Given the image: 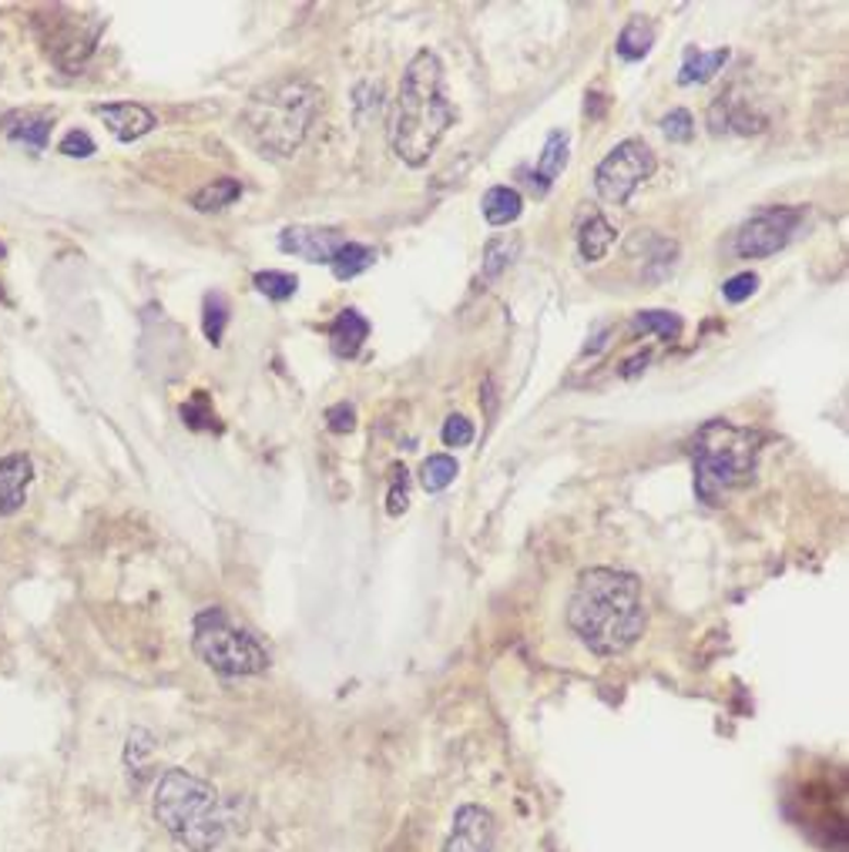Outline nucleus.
<instances>
[{"label": "nucleus", "instance_id": "nucleus-1", "mask_svg": "<svg viewBox=\"0 0 849 852\" xmlns=\"http://www.w3.org/2000/svg\"><path fill=\"white\" fill-rule=\"evenodd\" d=\"M648 611L642 601V580L629 571L591 567L577 577L567 604V627L591 655L618 658L645 635Z\"/></svg>", "mask_w": 849, "mask_h": 852}, {"label": "nucleus", "instance_id": "nucleus-2", "mask_svg": "<svg viewBox=\"0 0 849 852\" xmlns=\"http://www.w3.org/2000/svg\"><path fill=\"white\" fill-rule=\"evenodd\" d=\"M454 121H457V108L446 98L443 64L433 51H420L407 64L404 81H399L393 124H390L393 155L410 168H423Z\"/></svg>", "mask_w": 849, "mask_h": 852}, {"label": "nucleus", "instance_id": "nucleus-3", "mask_svg": "<svg viewBox=\"0 0 849 852\" xmlns=\"http://www.w3.org/2000/svg\"><path fill=\"white\" fill-rule=\"evenodd\" d=\"M320 108H323V95L316 84H309L302 77H279L255 87L249 95L239 115V131L259 155L292 158L296 148L306 142Z\"/></svg>", "mask_w": 849, "mask_h": 852}, {"label": "nucleus", "instance_id": "nucleus-4", "mask_svg": "<svg viewBox=\"0 0 849 852\" xmlns=\"http://www.w3.org/2000/svg\"><path fill=\"white\" fill-rule=\"evenodd\" d=\"M155 819L189 852H212L229 832L222 795L186 769H168L155 785Z\"/></svg>", "mask_w": 849, "mask_h": 852}, {"label": "nucleus", "instance_id": "nucleus-5", "mask_svg": "<svg viewBox=\"0 0 849 852\" xmlns=\"http://www.w3.org/2000/svg\"><path fill=\"white\" fill-rule=\"evenodd\" d=\"M758 436L755 430L736 427L729 420H712L695 436V493L702 501L715 504L722 490H732L745 483L755 470L758 457Z\"/></svg>", "mask_w": 849, "mask_h": 852}, {"label": "nucleus", "instance_id": "nucleus-6", "mask_svg": "<svg viewBox=\"0 0 849 852\" xmlns=\"http://www.w3.org/2000/svg\"><path fill=\"white\" fill-rule=\"evenodd\" d=\"M192 648L222 679L262 675V671L270 668V655H265V648L249 632L236 627L222 608H205V611L195 614Z\"/></svg>", "mask_w": 849, "mask_h": 852}, {"label": "nucleus", "instance_id": "nucleus-7", "mask_svg": "<svg viewBox=\"0 0 849 852\" xmlns=\"http://www.w3.org/2000/svg\"><path fill=\"white\" fill-rule=\"evenodd\" d=\"M651 175H655L651 145L642 139H629V142L614 145L605 155V161L595 168V192L611 205H624Z\"/></svg>", "mask_w": 849, "mask_h": 852}, {"label": "nucleus", "instance_id": "nucleus-8", "mask_svg": "<svg viewBox=\"0 0 849 852\" xmlns=\"http://www.w3.org/2000/svg\"><path fill=\"white\" fill-rule=\"evenodd\" d=\"M802 226L799 208H766L755 218H749L736 236V252L742 259H766L776 255L792 242V236Z\"/></svg>", "mask_w": 849, "mask_h": 852}, {"label": "nucleus", "instance_id": "nucleus-9", "mask_svg": "<svg viewBox=\"0 0 849 852\" xmlns=\"http://www.w3.org/2000/svg\"><path fill=\"white\" fill-rule=\"evenodd\" d=\"M55 17L58 21H51V37H44V48H48V55L55 58V64L58 68H64V71H81L84 64H87V58L95 55V40H98V31H101V24L98 27H87L77 14H71V11H64V8H58L55 11Z\"/></svg>", "mask_w": 849, "mask_h": 852}, {"label": "nucleus", "instance_id": "nucleus-10", "mask_svg": "<svg viewBox=\"0 0 849 852\" xmlns=\"http://www.w3.org/2000/svg\"><path fill=\"white\" fill-rule=\"evenodd\" d=\"M346 245V236L339 229H312V226H296L286 229L279 236V249L286 255H299L306 262H316V265H330L333 255Z\"/></svg>", "mask_w": 849, "mask_h": 852}, {"label": "nucleus", "instance_id": "nucleus-11", "mask_svg": "<svg viewBox=\"0 0 849 852\" xmlns=\"http://www.w3.org/2000/svg\"><path fill=\"white\" fill-rule=\"evenodd\" d=\"M494 849V819L480 805H461L454 816V832L443 852H490Z\"/></svg>", "mask_w": 849, "mask_h": 852}, {"label": "nucleus", "instance_id": "nucleus-12", "mask_svg": "<svg viewBox=\"0 0 849 852\" xmlns=\"http://www.w3.org/2000/svg\"><path fill=\"white\" fill-rule=\"evenodd\" d=\"M0 128H4V134H8L14 145L27 148L31 155H40L44 148H48L51 128H55V115H51V111H34V108H27V111H11V115H4Z\"/></svg>", "mask_w": 849, "mask_h": 852}, {"label": "nucleus", "instance_id": "nucleus-13", "mask_svg": "<svg viewBox=\"0 0 849 852\" xmlns=\"http://www.w3.org/2000/svg\"><path fill=\"white\" fill-rule=\"evenodd\" d=\"M31 480H34V464L27 454L0 457V517H11L24 507Z\"/></svg>", "mask_w": 849, "mask_h": 852}, {"label": "nucleus", "instance_id": "nucleus-14", "mask_svg": "<svg viewBox=\"0 0 849 852\" xmlns=\"http://www.w3.org/2000/svg\"><path fill=\"white\" fill-rule=\"evenodd\" d=\"M95 115L111 128V134L118 142H135V139H142V134H148L155 128V115L145 105H135V101L98 105Z\"/></svg>", "mask_w": 849, "mask_h": 852}, {"label": "nucleus", "instance_id": "nucleus-15", "mask_svg": "<svg viewBox=\"0 0 849 852\" xmlns=\"http://www.w3.org/2000/svg\"><path fill=\"white\" fill-rule=\"evenodd\" d=\"M367 336H370V323L356 309H343L330 326V343L339 360H352V356L363 349Z\"/></svg>", "mask_w": 849, "mask_h": 852}, {"label": "nucleus", "instance_id": "nucleus-16", "mask_svg": "<svg viewBox=\"0 0 849 852\" xmlns=\"http://www.w3.org/2000/svg\"><path fill=\"white\" fill-rule=\"evenodd\" d=\"M567 165V134L564 131H551L548 134V145L538 158V171H530V189L534 195H548L551 182L564 171Z\"/></svg>", "mask_w": 849, "mask_h": 852}, {"label": "nucleus", "instance_id": "nucleus-17", "mask_svg": "<svg viewBox=\"0 0 849 852\" xmlns=\"http://www.w3.org/2000/svg\"><path fill=\"white\" fill-rule=\"evenodd\" d=\"M618 232L614 226L605 218V215H591L585 226H581V236H577V252L585 262H601L608 255V249L614 245Z\"/></svg>", "mask_w": 849, "mask_h": 852}, {"label": "nucleus", "instance_id": "nucleus-18", "mask_svg": "<svg viewBox=\"0 0 849 852\" xmlns=\"http://www.w3.org/2000/svg\"><path fill=\"white\" fill-rule=\"evenodd\" d=\"M521 212H524V199L511 185H494L483 195V218L490 226H511V221L521 218Z\"/></svg>", "mask_w": 849, "mask_h": 852}, {"label": "nucleus", "instance_id": "nucleus-19", "mask_svg": "<svg viewBox=\"0 0 849 852\" xmlns=\"http://www.w3.org/2000/svg\"><path fill=\"white\" fill-rule=\"evenodd\" d=\"M655 44V27L642 17H632L629 24H624V31L618 34V58L624 61H642Z\"/></svg>", "mask_w": 849, "mask_h": 852}, {"label": "nucleus", "instance_id": "nucleus-20", "mask_svg": "<svg viewBox=\"0 0 849 852\" xmlns=\"http://www.w3.org/2000/svg\"><path fill=\"white\" fill-rule=\"evenodd\" d=\"M729 61V48H719V51H685V64L679 71V84H705L712 74H719V68Z\"/></svg>", "mask_w": 849, "mask_h": 852}, {"label": "nucleus", "instance_id": "nucleus-21", "mask_svg": "<svg viewBox=\"0 0 849 852\" xmlns=\"http://www.w3.org/2000/svg\"><path fill=\"white\" fill-rule=\"evenodd\" d=\"M376 262V249H370V245H360V242H349L346 239V245L333 255V276L336 279H356L360 273H367V268Z\"/></svg>", "mask_w": 849, "mask_h": 852}, {"label": "nucleus", "instance_id": "nucleus-22", "mask_svg": "<svg viewBox=\"0 0 849 852\" xmlns=\"http://www.w3.org/2000/svg\"><path fill=\"white\" fill-rule=\"evenodd\" d=\"M632 326L645 336H658L665 343H675L682 336V320L675 316V312H665V309H648V312H638V316L632 320Z\"/></svg>", "mask_w": 849, "mask_h": 852}, {"label": "nucleus", "instance_id": "nucleus-23", "mask_svg": "<svg viewBox=\"0 0 849 852\" xmlns=\"http://www.w3.org/2000/svg\"><path fill=\"white\" fill-rule=\"evenodd\" d=\"M239 195H242V182H236V178H218V182H208L202 192L192 195V205L199 212H222V208H229Z\"/></svg>", "mask_w": 849, "mask_h": 852}, {"label": "nucleus", "instance_id": "nucleus-24", "mask_svg": "<svg viewBox=\"0 0 849 852\" xmlns=\"http://www.w3.org/2000/svg\"><path fill=\"white\" fill-rule=\"evenodd\" d=\"M226 326H229V302L222 292H208L205 302H202V329H205V339L212 346L222 343V336H226Z\"/></svg>", "mask_w": 849, "mask_h": 852}, {"label": "nucleus", "instance_id": "nucleus-25", "mask_svg": "<svg viewBox=\"0 0 849 852\" xmlns=\"http://www.w3.org/2000/svg\"><path fill=\"white\" fill-rule=\"evenodd\" d=\"M454 477H457V460L446 457V454H437V457L423 460V467H420V483H423L427 493L446 490L454 483Z\"/></svg>", "mask_w": 849, "mask_h": 852}, {"label": "nucleus", "instance_id": "nucleus-26", "mask_svg": "<svg viewBox=\"0 0 849 852\" xmlns=\"http://www.w3.org/2000/svg\"><path fill=\"white\" fill-rule=\"evenodd\" d=\"M252 283H255V289H259L265 299H276V302L296 296V289H299V279H296L292 273H279V268H270V273H255Z\"/></svg>", "mask_w": 849, "mask_h": 852}, {"label": "nucleus", "instance_id": "nucleus-27", "mask_svg": "<svg viewBox=\"0 0 849 852\" xmlns=\"http://www.w3.org/2000/svg\"><path fill=\"white\" fill-rule=\"evenodd\" d=\"M182 420H186V427H192V430H218V420H215V413L208 410V396L205 393H195L186 407H182Z\"/></svg>", "mask_w": 849, "mask_h": 852}, {"label": "nucleus", "instance_id": "nucleus-28", "mask_svg": "<svg viewBox=\"0 0 849 852\" xmlns=\"http://www.w3.org/2000/svg\"><path fill=\"white\" fill-rule=\"evenodd\" d=\"M514 252H517V249H511V242H504V239L487 242V249H483V276H487V279H498L504 268L511 265Z\"/></svg>", "mask_w": 849, "mask_h": 852}, {"label": "nucleus", "instance_id": "nucleus-29", "mask_svg": "<svg viewBox=\"0 0 849 852\" xmlns=\"http://www.w3.org/2000/svg\"><path fill=\"white\" fill-rule=\"evenodd\" d=\"M658 128L668 142H692V134H695V121L685 108H675L672 115H665Z\"/></svg>", "mask_w": 849, "mask_h": 852}, {"label": "nucleus", "instance_id": "nucleus-30", "mask_svg": "<svg viewBox=\"0 0 849 852\" xmlns=\"http://www.w3.org/2000/svg\"><path fill=\"white\" fill-rule=\"evenodd\" d=\"M410 504V487H407V470H393V480H390V493H386V511L390 517H399L407 511Z\"/></svg>", "mask_w": 849, "mask_h": 852}, {"label": "nucleus", "instance_id": "nucleus-31", "mask_svg": "<svg viewBox=\"0 0 849 852\" xmlns=\"http://www.w3.org/2000/svg\"><path fill=\"white\" fill-rule=\"evenodd\" d=\"M440 436H443V443L446 446H470L474 443V423L467 420V417H446V423H443V430H440Z\"/></svg>", "mask_w": 849, "mask_h": 852}, {"label": "nucleus", "instance_id": "nucleus-32", "mask_svg": "<svg viewBox=\"0 0 849 852\" xmlns=\"http://www.w3.org/2000/svg\"><path fill=\"white\" fill-rule=\"evenodd\" d=\"M58 152L68 155V158H87V155H95V139H92L87 131L74 128V131H68L64 139H61Z\"/></svg>", "mask_w": 849, "mask_h": 852}, {"label": "nucleus", "instance_id": "nucleus-33", "mask_svg": "<svg viewBox=\"0 0 849 852\" xmlns=\"http://www.w3.org/2000/svg\"><path fill=\"white\" fill-rule=\"evenodd\" d=\"M755 289H758V276H755V273H739V276H732V279L722 286V296H726L729 302H745V299H752Z\"/></svg>", "mask_w": 849, "mask_h": 852}, {"label": "nucleus", "instance_id": "nucleus-34", "mask_svg": "<svg viewBox=\"0 0 849 852\" xmlns=\"http://www.w3.org/2000/svg\"><path fill=\"white\" fill-rule=\"evenodd\" d=\"M326 423H330L333 433H349L356 427V413H352L349 403H336V407L326 410Z\"/></svg>", "mask_w": 849, "mask_h": 852}, {"label": "nucleus", "instance_id": "nucleus-35", "mask_svg": "<svg viewBox=\"0 0 849 852\" xmlns=\"http://www.w3.org/2000/svg\"><path fill=\"white\" fill-rule=\"evenodd\" d=\"M0 259H4V245H0Z\"/></svg>", "mask_w": 849, "mask_h": 852}, {"label": "nucleus", "instance_id": "nucleus-36", "mask_svg": "<svg viewBox=\"0 0 849 852\" xmlns=\"http://www.w3.org/2000/svg\"><path fill=\"white\" fill-rule=\"evenodd\" d=\"M0 299H4V289H0Z\"/></svg>", "mask_w": 849, "mask_h": 852}]
</instances>
